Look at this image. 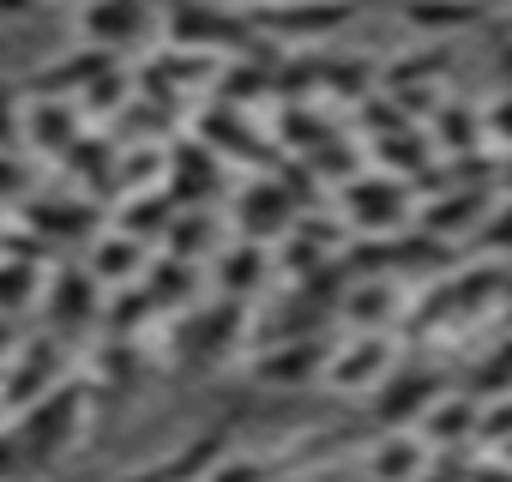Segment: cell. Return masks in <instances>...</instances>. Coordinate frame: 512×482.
<instances>
[{
	"mask_svg": "<svg viewBox=\"0 0 512 482\" xmlns=\"http://www.w3.org/2000/svg\"><path fill=\"white\" fill-rule=\"evenodd\" d=\"M482 127H488V133H494L500 145H512V97H506V103H500V109H494V115H488Z\"/></svg>",
	"mask_w": 512,
	"mask_h": 482,
	"instance_id": "obj_34",
	"label": "cell"
},
{
	"mask_svg": "<svg viewBox=\"0 0 512 482\" xmlns=\"http://www.w3.org/2000/svg\"><path fill=\"white\" fill-rule=\"evenodd\" d=\"M482 211H488V193H482V187H458L452 199L428 205L422 223H428L434 235H452V229H464V223H482Z\"/></svg>",
	"mask_w": 512,
	"mask_h": 482,
	"instance_id": "obj_27",
	"label": "cell"
},
{
	"mask_svg": "<svg viewBox=\"0 0 512 482\" xmlns=\"http://www.w3.org/2000/svg\"><path fill=\"white\" fill-rule=\"evenodd\" d=\"M338 308H344V320H356L362 332H386V320L398 314V284H392V278H362V284H350V290L338 296Z\"/></svg>",
	"mask_w": 512,
	"mask_h": 482,
	"instance_id": "obj_21",
	"label": "cell"
},
{
	"mask_svg": "<svg viewBox=\"0 0 512 482\" xmlns=\"http://www.w3.org/2000/svg\"><path fill=\"white\" fill-rule=\"evenodd\" d=\"M326 350L332 344H320L314 332L308 338H278V344H266L260 356H253V380L260 386H308V380H320Z\"/></svg>",
	"mask_w": 512,
	"mask_h": 482,
	"instance_id": "obj_15",
	"label": "cell"
},
{
	"mask_svg": "<svg viewBox=\"0 0 512 482\" xmlns=\"http://www.w3.org/2000/svg\"><path fill=\"white\" fill-rule=\"evenodd\" d=\"M127 97H133V73H127V67L115 61L109 73H97V79H91V85H85V91L73 97V109H79L85 121H115Z\"/></svg>",
	"mask_w": 512,
	"mask_h": 482,
	"instance_id": "obj_24",
	"label": "cell"
},
{
	"mask_svg": "<svg viewBox=\"0 0 512 482\" xmlns=\"http://www.w3.org/2000/svg\"><path fill=\"white\" fill-rule=\"evenodd\" d=\"M79 133H85V115L73 109V97H25L19 151H31V157H43V163H61Z\"/></svg>",
	"mask_w": 512,
	"mask_h": 482,
	"instance_id": "obj_7",
	"label": "cell"
},
{
	"mask_svg": "<svg viewBox=\"0 0 512 482\" xmlns=\"http://www.w3.org/2000/svg\"><path fill=\"white\" fill-rule=\"evenodd\" d=\"M43 7V0H0V25H13V19H31Z\"/></svg>",
	"mask_w": 512,
	"mask_h": 482,
	"instance_id": "obj_37",
	"label": "cell"
},
{
	"mask_svg": "<svg viewBox=\"0 0 512 482\" xmlns=\"http://www.w3.org/2000/svg\"><path fill=\"white\" fill-rule=\"evenodd\" d=\"M247 332V302H229V296H217L211 308H199L187 326H181V338H175V356L181 362H223L229 350H235V338Z\"/></svg>",
	"mask_w": 512,
	"mask_h": 482,
	"instance_id": "obj_8",
	"label": "cell"
},
{
	"mask_svg": "<svg viewBox=\"0 0 512 482\" xmlns=\"http://www.w3.org/2000/svg\"><path fill=\"white\" fill-rule=\"evenodd\" d=\"M109 482H169V470H163V458H157V464H139V470H127V476H109Z\"/></svg>",
	"mask_w": 512,
	"mask_h": 482,
	"instance_id": "obj_36",
	"label": "cell"
},
{
	"mask_svg": "<svg viewBox=\"0 0 512 482\" xmlns=\"http://www.w3.org/2000/svg\"><path fill=\"white\" fill-rule=\"evenodd\" d=\"M211 272H217V290L229 302H247V296H260L266 278H272V254H266V241H229V248L211 254Z\"/></svg>",
	"mask_w": 512,
	"mask_h": 482,
	"instance_id": "obj_16",
	"label": "cell"
},
{
	"mask_svg": "<svg viewBox=\"0 0 512 482\" xmlns=\"http://www.w3.org/2000/svg\"><path fill=\"white\" fill-rule=\"evenodd\" d=\"M91 410H97L91 380L85 374H67L37 404H25L19 416H7L13 434H19V446H25V464H55L61 452H73L79 434H85V422H91Z\"/></svg>",
	"mask_w": 512,
	"mask_h": 482,
	"instance_id": "obj_1",
	"label": "cell"
},
{
	"mask_svg": "<svg viewBox=\"0 0 512 482\" xmlns=\"http://www.w3.org/2000/svg\"><path fill=\"white\" fill-rule=\"evenodd\" d=\"M181 205L163 193V187H139V193H115V205H109V229H121V235H133V241H145V248H157L163 241V229H169V217H175Z\"/></svg>",
	"mask_w": 512,
	"mask_h": 482,
	"instance_id": "obj_17",
	"label": "cell"
},
{
	"mask_svg": "<svg viewBox=\"0 0 512 482\" xmlns=\"http://www.w3.org/2000/svg\"><path fill=\"white\" fill-rule=\"evenodd\" d=\"M145 260H151V248L145 241H133V235H121V229H97L91 241H85V272L103 284V290H121V284H139V272H145Z\"/></svg>",
	"mask_w": 512,
	"mask_h": 482,
	"instance_id": "obj_14",
	"label": "cell"
},
{
	"mask_svg": "<svg viewBox=\"0 0 512 482\" xmlns=\"http://www.w3.org/2000/svg\"><path fill=\"white\" fill-rule=\"evenodd\" d=\"M253 37L260 31L247 25V13H229V7H217V0H175L169 19H163V43H175V49L241 55V49H253Z\"/></svg>",
	"mask_w": 512,
	"mask_h": 482,
	"instance_id": "obj_3",
	"label": "cell"
},
{
	"mask_svg": "<svg viewBox=\"0 0 512 482\" xmlns=\"http://www.w3.org/2000/svg\"><path fill=\"white\" fill-rule=\"evenodd\" d=\"M374 157H380V169L392 163L398 175H422V163H428V151H422V139H416L410 127H398V133H380V139H374Z\"/></svg>",
	"mask_w": 512,
	"mask_h": 482,
	"instance_id": "obj_28",
	"label": "cell"
},
{
	"mask_svg": "<svg viewBox=\"0 0 512 482\" xmlns=\"http://www.w3.org/2000/svg\"><path fill=\"white\" fill-rule=\"evenodd\" d=\"M73 368H67V338L55 332H37V338H19V350L0 362V422L19 416L25 404H37L49 386H61Z\"/></svg>",
	"mask_w": 512,
	"mask_h": 482,
	"instance_id": "obj_2",
	"label": "cell"
},
{
	"mask_svg": "<svg viewBox=\"0 0 512 482\" xmlns=\"http://www.w3.org/2000/svg\"><path fill=\"white\" fill-rule=\"evenodd\" d=\"M61 175L73 181V193H91V199H109L115 193V139L103 133H79L61 157Z\"/></svg>",
	"mask_w": 512,
	"mask_h": 482,
	"instance_id": "obj_18",
	"label": "cell"
},
{
	"mask_svg": "<svg viewBox=\"0 0 512 482\" xmlns=\"http://www.w3.org/2000/svg\"><path fill=\"white\" fill-rule=\"evenodd\" d=\"M229 440H235V416H217V422H205V428H193L169 458H163V470H169V482H199L223 452H229Z\"/></svg>",
	"mask_w": 512,
	"mask_h": 482,
	"instance_id": "obj_19",
	"label": "cell"
},
{
	"mask_svg": "<svg viewBox=\"0 0 512 482\" xmlns=\"http://www.w3.org/2000/svg\"><path fill=\"white\" fill-rule=\"evenodd\" d=\"M404 19L416 31H464L482 19V0H404Z\"/></svg>",
	"mask_w": 512,
	"mask_h": 482,
	"instance_id": "obj_26",
	"label": "cell"
},
{
	"mask_svg": "<svg viewBox=\"0 0 512 482\" xmlns=\"http://www.w3.org/2000/svg\"><path fill=\"white\" fill-rule=\"evenodd\" d=\"M476 229H482V241H488L494 254H512V205H506V211H494V217H488V223H476Z\"/></svg>",
	"mask_w": 512,
	"mask_h": 482,
	"instance_id": "obj_32",
	"label": "cell"
},
{
	"mask_svg": "<svg viewBox=\"0 0 512 482\" xmlns=\"http://www.w3.org/2000/svg\"><path fill=\"white\" fill-rule=\"evenodd\" d=\"M31 193V169H25V151H0V205H19Z\"/></svg>",
	"mask_w": 512,
	"mask_h": 482,
	"instance_id": "obj_30",
	"label": "cell"
},
{
	"mask_svg": "<svg viewBox=\"0 0 512 482\" xmlns=\"http://www.w3.org/2000/svg\"><path fill=\"white\" fill-rule=\"evenodd\" d=\"M25 446H19V434H13V422H0V482H25Z\"/></svg>",
	"mask_w": 512,
	"mask_h": 482,
	"instance_id": "obj_31",
	"label": "cell"
},
{
	"mask_svg": "<svg viewBox=\"0 0 512 482\" xmlns=\"http://www.w3.org/2000/svg\"><path fill=\"white\" fill-rule=\"evenodd\" d=\"M500 458H506V464H512V440H506V446H500Z\"/></svg>",
	"mask_w": 512,
	"mask_h": 482,
	"instance_id": "obj_38",
	"label": "cell"
},
{
	"mask_svg": "<svg viewBox=\"0 0 512 482\" xmlns=\"http://www.w3.org/2000/svg\"><path fill=\"white\" fill-rule=\"evenodd\" d=\"M464 482H512V464H506V458H488V464H464Z\"/></svg>",
	"mask_w": 512,
	"mask_h": 482,
	"instance_id": "obj_33",
	"label": "cell"
},
{
	"mask_svg": "<svg viewBox=\"0 0 512 482\" xmlns=\"http://www.w3.org/2000/svg\"><path fill=\"white\" fill-rule=\"evenodd\" d=\"M422 464H428V446H422V440H410V434H386V440L368 452L374 482H416V476H422Z\"/></svg>",
	"mask_w": 512,
	"mask_h": 482,
	"instance_id": "obj_23",
	"label": "cell"
},
{
	"mask_svg": "<svg viewBox=\"0 0 512 482\" xmlns=\"http://www.w3.org/2000/svg\"><path fill=\"white\" fill-rule=\"evenodd\" d=\"M37 314L49 320V332H55V338L97 332V314H103V284H97L85 266H67V260H55V266L43 272Z\"/></svg>",
	"mask_w": 512,
	"mask_h": 482,
	"instance_id": "obj_5",
	"label": "cell"
},
{
	"mask_svg": "<svg viewBox=\"0 0 512 482\" xmlns=\"http://www.w3.org/2000/svg\"><path fill=\"white\" fill-rule=\"evenodd\" d=\"M109 67H115V55H109V49L79 43V49H61L49 67H37L19 91H25V97H79V91H85L97 73H109Z\"/></svg>",
	"mask_w": 512,
	"mask_h": 482,
	"instance_id": "obj_13",
	"label": "cell"
},
{
	"mask_svg": "<svg viewBox=\"0 0 512 482\" xmlns=\"http://www.w3.org/2000/svg\"><path fill=\"white\" fill-rule=\"evenodd\" d=\"M386 368H392V344H386V332H362V338H350V344L326 350L320 380H326V386H338V392H368V386H380V374H386Z\"/></svg>",
	"mask_w": 512,
	"mask_h": 482,
	"instance_id": "obj_10",
	"label": "cell"
},
{
	"mask_svg": "<svg viewBox=\"0 0 512 482\" xmlns=\"http://www.w3.org/2000/svg\"><path fill=\"white\" fill-rule=\"evenodd\" d=\"M19 115H25V91L0 79V151H19Z\"/></svg>",
	"mask_w": 512,
	"mask_h": 482,
	"instance_id": "obj_29",
	"label": "cell"
},
{
	"mask_svg": "<svg viewBox=\"0 0 512 482\" xmlns=\"http://www.w3.org/2000/svg\"><path fill=\"white\" fill-rule=\"evenodd\" d=\"M422 446L428 452H452V446H464L470 440V428H476V398H434L428 410H422Z\"/></svg>",
	"mask_w": 512,
	"mask_h": 482,
	"instance_id": "obj_22",
	"label": "cell"
},
{
	"mask_svg": "<svg viewBox=\"0 0 512 482\" xmlns=\"http://www.w3.org/2000/svg\"><path fill=\"white\" fill-rule=\"evenodd\" d=\"M163 254L169 260H187V266H199L205 254H217V217L205 205H181L169 217V229H163Z\"/></svg>",
	"mask_w": 512,
	"mask_h": 482,
	"instance_id": "obj_20",
	"label": "cell"
},
{
	"mask_svg": "<svg viewBox=\"0 0 512 482\" xmlns=\"http://www.w3.org/2000/svg\"><path fill=\"white\" fill-rule=\"evenodd\" d=\"M338 205H344V223L350 229H362V235H386V229H398L404 217H410V187L398 181V175H350L344 181V193H338Z\"/></svg>",
	"mask_w": 512,
	"mask_h": 482,
	"instance_id": "obj_6",
	"label": "cell"
},
{
	"mask_svg": "<svg viewBox=\"0 0 512 482\" xmlns=\"http://www.w3.org/2000/svg\"><path fill=\"white\" fill-rule=\"evenodd\" d=\"M19 338H25V326H19V320H7V314H0V362H7V356L19 350Z\"/></svg>",
	"mask_w": 512,
	"mask_h": 482,
	"instance_id": "obj_35",
	"label": "cell"
},
{
	"mask_svg": "<svg viewBox=\"0 0 512 482\" xmlns=\"http://www.w3.org/2000/svg\"><path fill=\"white\" fill-rule=\"evenodd\" d=\"M356 19V7L350 0H260V7L247 13V25L260 31V37H272L278 49L284 43H320V37H338L344 25Z\"/></svg>",
	"mask_w": 512,
	"mask_h": 482,
	"instance_id": "obj_4",
	"label": "cell"
},
{
	"mask_svg": "<svg viewBox=\"0 0 512 482\" xmlns=\"http://www.w3.org/2000/svg\"><path fill=\"white\" fill-rule=\"evenodd\" d=\"M43 272H49V266H31V260H7V254H0V314H7V320H25V314L37 308Z\"/></svg>",
	"mask_w": 512,
	"mask_h": 482,
	"instance_id": "obj_25",
	"label": "cell"
},
{
	"mask_svg": "<svg viewBox=\"0 0 512 482\" xmlns=\"http://www.w3.org/2000/svg\"><path fill=\"white\" fill-rule=\"evenodd\" d=\"M0 223H7V205H0Z\"/></svg>",
	"mask_w": 512,
	"mask_h": 482,
	"instance_id": "obj_40",
	"label": "cell"
},
{
	"mask_svg": "<svg viewBox=\"0 0 512 482\" xmlns=\"http://www.w3.org/2000/svg\"><path fill=\"white\" fill-rule=\"evenodd\" d=\"M79 31H85L91 49H109L121 61L127 49L145 43L151 13H145V0H85V7H79Z\"/></svg>",
	"mask_w": 512,
	"mask_h": 482,
	"instance_id": "obj_9",
	"label": "cell"
},
{
	"mask_svg": "<svg viewBox=\"0 0 512 482\" xmlns=\"http://www.w3.org/2000/svg\"><path fill=\"white\" fill-rule=\"evenodd\" d=\"M434 398H440V368H398V374H380L374 422H380V428H404V422H416Z\"/></svg>",
	"mask_w": 512,
	"mask_h": 482,
	"instance_id": "obj_11",
	"label": "cell"
},
{
	"mask_svg": "<svg viewBox=\"0 0 512 482\" xmlns=\"http://www.w3.org/2000/svg\"><path fill=\"white\" fill-rule=\"evenodd\" d=\"M296 217H302V211H296V199L278 187V175L235 193V229H241V241H278Z\"/></svg>",
	"mask_w": 512,
	"mask_h": 482,
	"instance_id": "obj_12",
	"label": "cell"
},
{
	"mask_svg": "<svg viewBox=\"0 0 512 482\" xmlns=\"http://www.w3.org/2000/svg\"><path fill=\"white\" fill-rule=\"evenodd\" d=\"M272 482H296V476H272Z\"/></svg>",
	"mask_w": 512,
	"mask_h": 482,
	"instance_id": "obj_39",
	"label": "cell"
}]
</instances>
